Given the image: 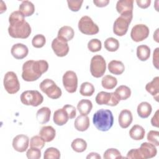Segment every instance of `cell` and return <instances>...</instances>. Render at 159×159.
Returning <instances> with one entry per match:
<instances>
[{"instance_id":"cell-1","label":"cell","mask_w":159,"mask_h":159,"mask_svg":"<svg viewBox=\"0 0 159 159\" xmlns=\"http://www.w3.org/2000/svg\"><path fill=\"white\" fill-rule=\"evenodd\" d=\"M8 33L12 38L26 39L31 34V27L19 11L12 12L9 17Z\"/></svg>"},{"instance_id":"cell-2","label":"cell","mask_w":159,"mask_h":159,"mask_svg":"<svg viewBox=\"0 0 159 159\" xmlns=\"http://www.w3.org/2000/svg\"><path fill=\"white\" fill-rule=\"evenodd\" d=\"M48 69V63L45 60H28L22 65V78L26 81H34L38 80Z\"/></svg>"},{"instance_id":"cell-3","label":"cell","mask_w":159,"mask_h":159,"mask_svg":"<svg viewBox=\"0 0 159 159\" xmlns=\"http://www.w3.org/2000/svg\"><path fill=\"white\" fill-rule=\"evenodd\" d=\"M93 122L96 128L102 132L109 130L114 123V117L109 109H101L97 111L93 117Z\"/></svg>"},{"instance_id":"cell-4","label":"cell","mask_w":159,"mask_h":159,"mask_svg":"<svg viewBox=\"0 0 159 159\" xmlns=\"http://www.w3.org/2000/svg\"><path fill=\"white\" fill-rule=\"evenodd\" d=\"M41 91L44 93L48 98L57 99H58L62 94L61 89L51 79H45L39 85Z\"/></svg>"},{"instance_id":"cell-5","label":"cell","mask_w":159,"mask_h":159,"mask_svg":"<svg viewBox=\"0 0 159 159\" xmlns=\"http://www.w3.org/2000/svg\"><path fill=\"white\" fill-rule=\"evenodd\" d=\"M20 98L23 104L34 107L39 106L43 101V96L37 90L25 91L21 94Z\"/></svg>"},{"instance_id":"cell-6","label":"cell","mask_w":159,"mask_h":159,"mask_svg":"<svg viewBox=\"0 0 159 159\" xmlns=\"http://www.w3.org/2000/svg\"><path fill=\"white\" fill-rule=\"evenodd\" d=\"M133 17V14H125L120 15L114 21L113 25V32L118 36L124 35L129 28Z\"/></svg>"},{"instance_id":"cell-7","label":"cell","mask_w":159,"mask_h":159,"mask_svg":"<svg viewBox=\"0 0 159 159\" xmlns=\"http://www.w3.org/2000/svg\"><path fill=\"white\" fill-rule=\"evenodd\" d=\"M106 70V63L104 58L99 55L92 57L90 63V72L94 78L103 76Z\"/></svg>"},{"instance_id":"cell-8","label":"cell","mask_w":159,"mask_h":159,"mask_svg":"<svg viewBox=\"0 0 159 159\" xmlns=\"http://www.w3.org/2000/svg\"><path fill=\"white\" fill-rule=\"evenodd\" d=\"M78 25L80 31L85 35H93L98 34L99 32L98 26L88 16H83L80 19Z\"/></svg>"},{"instance_id":"cell-9","label":"cell","mask_w":159,"mask_h":159,"mask_svg":"<svg viewBox=\"0 0 159 159\" xmlns=\"http://www.w3.org/2000/svg\"><path fill=\"white\" fill-rule=\"evenodd\" d=\"M3 83L6 91L9 94H15L20 89L17 76L13 71H8L5 74Z\"/></svg>"},{"instance_id":"cell-10","label":"cell","mask_w":159,"mask_h":159,"mask_svg":"<svg viewBox=\"0 0 159 159\" xmlns=\"http://www.w3.org/2000/svg\"><path fill=\"white\" fill-rule=\"evenodd\" d=\"M96 102L99 105H107L110 106H115L118 104L120 101L119 98L114 93H107L101 91L98 93L95 98Z\"/></svg>"},{"instance_id":"cell-11","label":"cell","mask_w":159,"mask_h":159,"mask_svg":"<svg viewBox=\"0 0 159 159\" xmlns=\"http://www.w3.org/2000/svg\"><path fill=\"white\" fill-rule=\"evenodd\" d=\"M63 84L65 89L70 93H73L78 87V78L75 72L68 70L65 73L62 78Z\"/></svg>"},{"instance_id":"cell-12","label":"cell","mask_w":159,"mask_h":159,"mask_svg":"<svg viewBox=\"0 0 159 159\" xmlns=\"http://www.w3.org/2000/svg\"><path fill=\"white\" fill-rule=\"evenodd\" d=\"M149 29L145 24H137L135 25L130 32L131 39L136 42H139L147 39L149 35Z\"/></svg>"},{"instance_id":"cell-13","label":"cell","mask_w":159,"mask_h":159,"mask_svg":"<svg viewBox=\"0 0 159 159\" xmlns=\"http://www.w3.org/2000/svg\"><path fill=\"white\" fill-rule=\"evenodd\" d=\"M52 48L55 55L60 57L66 56L69 52V46L67 42L58 37L53 40Z\"/></svg>"},{"instance_id":"cell-14","label":"cell","mask_w":159,"mask_h":159,"mask_svg":"<svg viewBox=\"0 0 159 159\" xmlns=\"http://www.w3.org/2000/svg\"><path fill=\"white\" fill-rule=\"evenodd\" d=\"M29 144V137L24 134L16 135L12 140V147L14 149L19 152H25Z\"/></svg>"},{"instance_id":"cell-15","label":"cell","mask_w":159,"mask_h":159,"mask_svg":"<svg viewBox=\"0 0 159 159\" xmlns=\"http://www.w3.org/2000/svg\"><path fill=\"white\" fill-rule=\"evenodd\" d=\"M139 151L142 159L153 158L155 157L157 153V150L155 145L149 142L142 143L139 148Z\"/></svg>"},{"instance_id":"cell-16","label":"cell","mask_w":159,"mask_h":159,"mask_svg":"<svg viewBox=\"0 0 159 159\" xmlns=\"http://www.w3.org/2000/svg\"><path fill=\"white\" fill-rule=\"evenodd\" d=\"M11 53L15 58L21 60L27 57L29 53V49L25 45L21 43H18L12 45L11 47Z\"/></svg>"},{"instance_id":"cell-17","label":"cell","mask_w":159,"mask_h":159,"mask_svg":"<svg viewBox=\"0 0 159 159\" xmlns=\"http://www.w3.org/2000/svg\"><path fill=\"white\" fill-rule=\"evenodd\" d=\"M133 0H120L117 2L116 10L120 15L133 14Z\"/></svg>"},{"instance_id":"cell-18","label":"cell","mask_w":159,"mask_h":159,"mask_svg":"<svg viewBox=\"0 0 159 159\" xmlns=\"http://www.w3.org/2000/svg\"><path fill=\"white\" fill-rule=\"evenodd\" d=\"M133 120V116L130 111L128 109H124L120 111L118 121L120 127L123 129L127 128L132 123Z\"/></svg>"},{"instance_id":"cell-19","label":"cell","mask_w":159,"mask_h":159,"mask_svg":"<svg viewBox=\"0 0 159 159\" xmlns=\"http://www.w3.org/2000/svg\"><path fill=\"white\" fill-rule=\"evenodd\" d=\"M69 119L67 112L63 108L58 109L55 111L53 116V120L54 123L60 126L65 124Z\"/></svg>"},{"instance_id":"cell-20","label":"cell","mask_w":159,"mask_h":159,"mask_svg":"<svg viewBox=\"0 0 159 159\" xmlns=\"http://www.w3.org/2000/svg\"><path fill=\"white\" fill-rule=\"evenodd\" d=\"M146 91L153 96L157 101H158L159 94V77H155L152 81L148 83L145 86Z\"/></svg>"},{"instance_id":"cell-21","label":"cell","mask_w":159,"mask_h":159,"mask_svg":"<svg viewBox=\"0 0 159 159\" xmlns=\"http://www.w3.org/2000/svg\"><path fill=\"white\" fill-rule=\"evenodd\" d=\"M90 125L89 119L87 116L80 115L76 117L75 120L74 125L75 129L80 132H84L86 130Z\"/></svg>"},{"instance_id":"cell-22","label":"cell","mask_w":159,"mask_h":159,"mask_svg":"<svg viewBox=\"0 0 159 159\" xmlns=\"http://www.w3.org/2000/svg\"><path fill=\"white\" fill-rule=\"evenodd\" d=\"M39 135L41 136L46 142H50L52 141L56 135L55 129L50 126H43L39 131Z\"/></svg>"},{"instance_id":"cell-23","label":"cell","mask_w":159,"mask_h":159,"mask_svg":"<svg viewBox=\"0 0 159 159\" xmlns=\"http://www.w3.org/2000/svg\"><path fill=\"white\" fill-rule=\"evenodd\" d=\"M75 35V32L73 28H71L70 26L65 25L61 27L58 32V35L57 37L63 39V40L66 42L70 41L72 40Z\"/></svg>"},{"instance_id":"cell-24","label":"cell","mask_w":159,"mask_h":159,"mask_svg":"<svg viewBox=\"0 0 159 159\" xmlns=\"http://www.w3.org/2000/svg\"><path fill=\"white\" fill-rule=\"evenodd\" d=\"M50 114V109L48 107H43L37 111L36 113V119L40 124H43L49 121Z\"/></svg>"},{"instance_id":"cell-25","label":"cell","mask_w":159,"mask_h":159,"mask_svg":"<svg viewBox=\"0 0 159 159\" xmlns=\"http://www.w3.org/2000/svg\"><path fill=\"white\" fill-rule=\"evenodd\" d=\"M19 11L24 17H29L34 13L35 6L33 3L29 1H23L19 5Z\"/></svg>"},{"instance_id":"cell-26","label":"cell","mask_w":159,"mask_h":159,"mask_svg":"<svg viewBox=\"0 0 159 159\" xmlns=\"http://www.w3.org/2000/svg\"><path fill=\"white\" fill-rule=\"evenodd\" d=\"M108 70L112 74L119 75H121L125 70L124 63L121 61L112 60L108 64Z\"/></svg>"},{"instance_id":"cell-27","label":"cell","mask_w":159,"mask_h":159,"mask_svg":"<svg viewBox=\"0 0 159 159\" xmlns=\"http://www.w3.org/2000/svg\"><path fill=\"white\" fill-rule=\"evenodd\" d=\"M137 113L140 117L145 119L149 117L151 114L152 107L150 103L148 102H142L137 106Z\"/></svg>"},{"instance_id":"cell-28","label":"cell","mask_w":159,"mask_h":159,"mask_svg":"<svg viewBox=\"0 0 159 159\" xmlns=\"http://www.w3.org/2000/svg\"><path fill=\"white\" fill-rule=\"evenodd\" d=\"M145 130L143 127L139 125H134L129 130V135L131 139L135 140H140L144 138Z\"/></svg>"},{"instance_id":"cell-29","label":"cell","mask_w":159,"mask_h":159,"mask_svg":"<svg viewBox=\"0 0 159 159\" xmlns=\"http://www.w3.org/2000/svg\"><path fill=\"white\" fill-rule=\"evenodd\" d=\"M93 108V104L89 99H81L77 104V109L81 115L87 116Z\"/></svg>"},{"instance_id":"cell-30","label":"cell","mask_w":159,"mask_h":159,"mask_svg":"<svg viewBox=\"0 0 159 159\" xmlns=\"http://www.w3.org/2000/svg\"><path fill=\"white\" fill-rule=\"evenodd\" d=\"M150 55V48L146 45H140L137 48V57L141 61H146Z\"/></svg>"},{"instance_id":"cell-31","label":"cell","mask_w":159,"mask_h":159,"mask_svg":"<svg viewBox=\"0 0 159 159\" xmlns=\"http://www.w3.org/2000/svg\"><path fill=\"white\" fill-rule=\"evenodd\" d=\"M117 84V80L116 78L109 75L104 76L101 80L102 86L106 89H112L114 88Z\"/></svg>"},{"instance_id":"cell-32","label":"cell","mask_w":159,"mask_h":159,"mask_svg":"<svg viewBox=\"0 0 159 159\" xmlns=\"http://www.w3.org/2000/svg\"><path fill=\"white\" fill-rule=\"evenodd\" d=\"M71 147L75 152L81 153L86 150L87 148V143L83 139L76 138L71 142Z\"/></svg>"},{"instance_id":"cell-33","label":"cell","mask_w":159,"mask_h":159,"mask_svg":"<svg viewBox=\"0 0 159 159\" xmlns=\"http://www.w3.org/2000/svg\"><path fill=\"white\" fill-rule=\"evenodd\" d=\"M114 93L116 94L120 100H126L131 95L130 89L125 85L119 86L117 88Z\"/></svg>"},{"instance_id":"cell-34","label":"cell","mask_w":159,"mask_h":159,"mask_svg":"<svg viewBox=\"0 0 159 159\" xmlns=\"http://www.w3.org/2000/svg\"><path fill=\"white\" fill-rule=\"evenodd\" d=\"M95 89L93 84L89 82H84L80 86V93L84 96H91Z\"/></svg>"},{"instance_id":"cell-35","label":"cell","mask_w":159,"mask_h":159,"mask_svg":"<svg viewBox=\"0 0 159 159\" xmlns=\"http://www.w3.org/2000/svg\"><path fill=\"white\" fill-rule=\"evenodd\" d=\"M104 47L107 51L116 52L119 47V42L116 39L109 37L104 41Z\"/></svg>"},{"instance_id":"cell-36","label":"cell","mask_w":159,"mask_h":159,"mask_svg":"<svg viewBox=\"0 0 159 159\" xmlns=\"http://www.w3.org/2000/svg\"><path fill=\"white\" fill-rule=\"evenodd\" d=\"M43 158L44 159H59L60 158V152L56 148L50 147L44 152Z\"/></svg>"},{"instance_id":"cell-37","label":"cell","mask_w":159,"mask_h":159,"mask_svg":"<svg viewBox=\"0 0 159 159\" xmlns=\"http://www.w3.org/2000/svg\"><path fill=\"white\" fill-rule=\"evenodd\" d=\"M104 159H116L122 158L120 152L116 148H109L106 150L103 155Z\"/></svg>"},{"instance_id":"cell-38","label":"cell","mask_w":159,"mask_h":159,"mask_svg":"<svg viewBox=\"0 0 159 159\" xmlns=\"http://www.w3.org/2000/svg\"><path fill=\"white\" fill-rule=\"evenodd\" d=\"M45 141L41 136L35 135L30 139V146L31 147H35L41 150L45 146Z\"/></svg>"},{"instance_id":"cell-39","label":"cell","mask_w":159,"mask_h":159,"mask_svg":"<svg viewBox=\"0 0 159 159\" xmlns=\"http://www.w3.org/2000/svg\"><path fill=\"white\" fill-rule=\"evenodd\" d=\"M46 43V39L42 34H37L35 35L32 40V44L35 48H42Z\"/></svg>"},{"instance_id":"cell-40","label":"cell","mask_w":159,"mask_h":159,"mask_svg":"<svg viewBox=\"0 0 159 159\" xmlns=\"http://www.w3.org/2000/svg\"><path fill=\"white\" fill-rule=\"evenodd\" d=\"M101 42L98 39H93L88 43V48L91 52H99L101 50Z\"/></svg>"},{"instance_id":"cell-41","label":"cell","mask_w":159,"mask_h":159,"mask_svg":"<svg viewBox=\"0 0 159 159\" xmlns=\"http://www.w3.org/2000/svg\"><path fill=\"white\" fill-rule=\"evenodd\" d=\"M26 156L29 159H39L41 157L40 149L30 147L27 151Z\"/></svg>"},{"instance_id":"cell-42","label":"cell","mask_w":159,"mask_h":159,"mask_svg":"<svg viewBox=\"0 0 159 159\" xmlns=\"http://www.w3.org/2000/svg\"><path fill=\"white\" fill-rule=\"evenodd\" d=\"M158 137H159V132L157 130H150L147 136L148 141H149L150 143H153L155 146L159 145V140H158Z\"/></svg>"},{"instance_id":"cell-43","label":"cell","mask_w":159,"mask_h":159,"mask_svg":"<svg viewBox=\"0 0 159 159\" xmlns=\"http://www.w3.org/2000/svg\"><path fill=\"white\" fill-rule=\"evenodd\" d=\"M83 2V0L80 1H71V0H68L67 3H68V6L69 9L73 12H77L78 11L81 7V5Z\"/></svg>"},{"instance_id":"cell-44","label":"cell","mask_w":159,"mask_h":159,"mask_svg":"<svg viewBox=\"0 0 159 159\" xmlns=\"http://www.w3.org/2000/svg\"><path fill=\"white\" fill-rule=\"evenodd\" d=\"M126 158L129 159H142L139 148H134L129 150L127 154Z\"/></svg>"},{"instance_id":"cell-45","label":"cell","mask_w":159,"mask_h":159,"mask_svg":"<svg viewBox=\"0 0 159 159\" xmlns=\"http://www.w3.org/2000/svg\"><path fill=\"white\" fill-rule=\"evenodd\" d=\"M63 108L67 112L70 119L75 118V117L76 116V108L73 106L70 105V104H66V105L63 106Z\"/></svg>"},{"instance_id":"cell-46","label":"cell","mask_w":159,"mask_h":159,"mask_svg":"<svg viewBox=\"0 0 159 159\" xmlns=\"http://www.w3.org/2000/svg\"><path fill=\"white\" fill-rule=\"evenodd\" d=\"M136 2L139 7L142 9H145L150 6L151 1L150 0H137Z\"/></svg>"},{"instance_id":"cell-47","label":"cell","mask_w":159,"mask_h":159,"mask_svg":"<svg viewBox=\"0 0 159 159\" xmlns=\"http://www.w3.org/2000/svg\"><path fill=\"white\" fill-rule=\"evenodd\" d=\"M158 50L159 48H156L153 55V64L157 69L158 68Z\"/></svg>"},{"instance_id":"cell-48","label":"cell","mask_w":159,"mask_h":159,"mask_svg":"<svg viewBox=\"0 0 159 159\" xmlns=\"http://www.w3.org/2000/svg\"><path fill=\"white\" fill-rule=\"evenodd\" d=\"M158 114H159V110H157L155 112L154 116L151 119V124H152V125L153 126H154V127H158V124H159Z\"/></svg>"},{"instance_id":"cell-49","label":"cell","mask_w":159,"mask_h":159,"mask_svg":"<svg viewBox=\"0 0 159 159\" xmlns=\"http://www.w3.org/2000/svg\"><path fill=\"white\" fill-rule=\"evenodd\" d=\"M93 3L99 7H102L106 6L109 3V0H94Z\"/></svg>"},{"instance_id":"cell-50","label":"cell","mask_w":159,"mask_h":159,"mask_svg":"<svg viewBox=\"0 0 159 159\" xmlns=\"http://www.w3.org/2000/svg\"><path fill=\"white\" fill-rule=\"evenodd\" d=\"M86 158L89 159V158H94V159H101V156L98 153H96V152H91L90 153H89L88 155V156L86 157Z\"/></svg>"}]
</instances>
